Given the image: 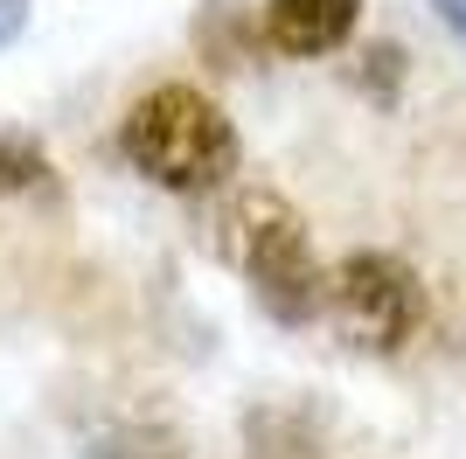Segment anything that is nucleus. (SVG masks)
Listing matches in <instances>:
<instances>
[{"label":"nucleus","mask_w":466,"mask_h":459,"mask_svg":"<svg viewBox=\"0 0 466 459\" xmlns=\"http://www.w3.org/2000/svg\"><path fill=\"white\" fill-rule=\"evenodd\" d=\"M118 153L139 181L167 195H209L237 174V126L209 91L195 84H154L118 118Z\"/></svg>","instance_id":"f257e3e1"},{"label":"nucleus","mask_w":466,"mask_h":459,"mask_svg":"<svg viewBox=\"0 0 466 459\" xmlns=\"http://www.w3.org/2000/svg\"><path fill=\"white\" fill-rule=\"evenodd\" d=\"M216 250L251 279L258 306L279 327H307L328 300V265L307 237V216L272 189H237L216 216Z\"/></svg>","instance_id":"f03ea898"},{"label":"nucleus","mask_w":466,"mask_h":459,"mask_svg":"<svg viewBox=\"0 0 466 459\" xmlns=\"http://www.w3.org/2000/svg\"><path fill=\"white\" fill-rule=\"evenodd\" d=\"M320 313L334 321V334L362 355H397L410 348V334L425 327V286L404 258L390 250H349L328 271V300Z\"/></svg>","instance_id":"7ed1b4c3"},{"label":"nucleus","mask_w":466,"mask_h":459,"mask_svg":"<svg viewBox=\"0 0 466 459\" xmlns=\"http://www.w3.org/2000/svg\"><path fill=\"white\" fill-rule=\"evenodd\" d=\"M355 21L362 0H265V42L279 56H334Z\"/></svg>","instance_id":"20e7f679"},{"label":"nucleus","mask_w":466,"mask_h":459,"mask_svg":"<svg viewBox=\"0 0 466 459\" xmlns=\"http://www.w3.org/2000/svg\"><path fill=\"white\" fill-rule=\"evenodd\" d=\"M84 459H188V445L154 418H112L84 439Z\"/></svg>","instance_id":"39448f33"},{"label":"nucleus","mask_w":466,"mask_h":459,"mask_svg":"<svg viewBox=\"0 0 466 459\" xmlns=\"http://www.w3.org/2000/svg\"><path fill=\"white\" fill-rule=\"evenodd\" d=\"M244 459H320V439H313V424L292 418V411H251V424H244Z\"/></svg>","instance_id":"423d86ee"},{"label":"nucleus","mask_w":466,"mask_h":459,"mask_svg":"<svg viewBox=\"0 0 466 459\" xmlns=\"http://www.w3.org/2000/svg\"><path fill=\"white\" fill-rule=\"evenodd\" d=\"M49 181V153L28 133H0V195H28Z\"/></svg>","instance_id":"0eeeda50"},{"label":"nucleus","mask_w":466,"mask_h":459,"mask_svg":"<svg viewBox=\"0 0 466 459\" xmlns=\"http://www.w3.org/2000/svg\"><path fill=\"white\" fill-rule=\"evenodd\" d=\"M28 15H35V0H0V49H7V42H21Z\"/></svg>","instance_id":"6e6552de"},{"label":"nucleus","mask_w":466,"mask_h":459,"mask_svg":"<svg viewBox=\"0 0 466 459\" xmlns=\"http://www.w3.org/2000/svg\"><path fill=\"white\" fill-rule=\"evenodd\" d=\"M431 7H439V21H446L452 36L466 42V0H431Z\"/></svg>","instance_id":"1a4fd4ad"}]
</instances>
